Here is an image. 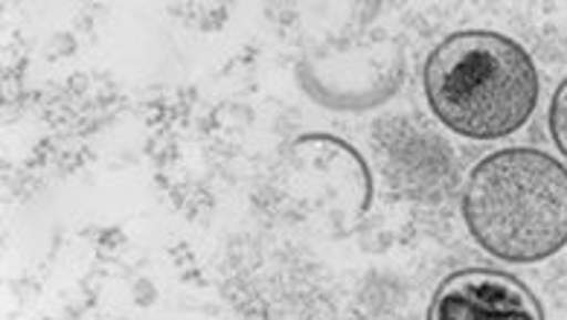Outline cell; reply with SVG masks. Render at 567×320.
<instances>
[{
	"label": "cell",
	"mask_w": 567,
	"mask_h": 320,
	"mask_svg": "<svg viewBox=\"0 0 567 320\" xmlns=\"http://www.w3.org/2000/svg\"><path fill=\"white\" fill-rule=\"evenodd\" d=\"M463 219L495 259L533 266L556 257L567 245V166L542 148L492 152L468 175Z\"/></svg>",
	"instance_id": "6da1fadb"
},
{
	"label": "cell",
	"mask_w": 567,
	"mask_h": 320,
	"mask_svg": "<svg viewBox=\"0 0 567 320\" xmlns=\"http://www.w3.org/2000/svg\"><path fill=\"white\" fill-rule=\"evenodd\" d=\"M422 82L436 120L468 141L509 137L538 105L536 64L501 32L468 30L440 41Z\"/></svg>",
	"instance_id": "7a4b0ae2"
},
{
	"label": "cell",
	"mask_w": 567,
	"mask_h": 320,
	"mask_svg": "<svg viewBox=\"0 0 567 320\" xmlns=\"http://www.w3.org/2000/svg\"><path fill=\"white\" fill-rule=\"evenodd\" d=\"M427 320H544V309L513 273L468 268L436 289Z\"/></svg>",
	"instance_id": "3957f363"
},
{
	"label": "cell",
	"mask_w": 567,
	"mask_h": 320,
	"mask_svg": "<svg viewBox=\"0 0 567 320\" xmlns=\"http://www.w3.org/2000/svg\"><path fill=\"white\" fill-rule=\"evenodd\" d=\"M550 134L553 143L567 157V79L556 87L550 102Z\"/></svg>",
	"instance_id": "277c9868"
}]
</instances>
